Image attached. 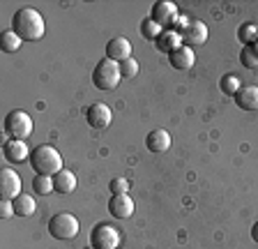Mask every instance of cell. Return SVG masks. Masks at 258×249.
<instances>
[{
    "mask_svg": "<svg viewBox=\"0 0 258 249\" xmlns=\"http://www.w3.org/2000/svg\"><path fill=\"white\" fill-rule=\"evenodd\" d=\"M12 30H14L23 42H37L44 35V19L37 10L32 7H21L12 17Z\"/></svg>",
    "mask_w": 258,
    "mask_h": 249,
    "instance_id": "obj_1",
    "label": "cell"
},
{
    "mask_svg": "<svg viewBox=\"0 0 258 249\" xmlns=\"http://www.w3.org/2000/svg\"><path fill=\"white\" fill-rule=\"evenodd\" d=\"M30 164L37 175H58L62 171V157L53 146H37L30 152Z\"/></svg>",
    "mask_w": 258,
    "mask_h": 249,
    "instance_id": "obj_2",
    "label": "cell"
},
{
    "mask_svg": "<svg viewBox=\"0 0 258 249\" xmlns=\"http://www.w3.org/2000/svg\"><path fill=\"white\" fill-rule=\"evenodd\" d=\"M120 79H122V74H120V63H115V60H99L95 67V72H92V83H95L99 90H113V88L120 83Z\"/></svg>",
    "mask_w": 258,
    "mask_h": 249,
    "instance_id": "obj_3",
    "label": "cell"
},
{
    "mask_svg": "<svg viewBox=\"0 0 258 249\" xmlns=\"http://www.w3.org/2000/svg\"><path fill=\"white\" fill-rule=\"evenodd\" d=\"M3 127H5V134L10 136V139H14V141H26L28 136L32 134V120L21 108L10 111V113L5 115V125H3Z\"/></svg>",
    "mask_w": 258,
    "mask_h": 249,
    "instance_id": "obj_4",
    "label": "cell"
},
{
    "mask_svg": "<svg viewBox=\"0 0 258 249\" xmlns=\"http://www.w3.org/2000/svg\"><path fill=\"white\" fill-rule=\"evenodd\" d=\"M48 233L55 240H72L79 233V219L72 212H58L48 219Z\"/></svg>",
    "mask_w": 258,
    "mask_h": 249,
    "instance_id": "obj_5",
    "label": "cell"
},
{
    "mask_svg": "<svg viewBox=\"0 0 258 249\" xmlns=\"http://www.w3.org/2000/svg\"><path fill=\"white\" fill-rule=\"evenodd\" d=\"M120 231L111 224H97L90 231V247L95 249H118Z\"/></svg>",
    "mask_w": 258,
    "mask_h": 249,
    "instance_id": "obj_6",
    "label": "cell"
},
{
    "mask_svg": "<svg viewBox=\"0 0 258 249\" xmlns=\"http://www.w3.org/2000/svg\"><path fill=\"white\" fill-rule=\"evenodd\" d=\"M177 19H180L177 7L173 5V3H168V0H159V3L152 5V21H157L164 30H168V28L175 26Z\"/></svg>",
    "mask_w": 258,
    "mask_h": 249,
    "instance_id": "obj_7",
    "label": "cell"
},
{
    "mask_svg": "<svg viewBox=\"0 0 258 249\" xmlns=\"http://www.w3.org/2000/svg\"><path fill=\"white\" fill-rule=\"evenodd\" d=\"M0 192L5 201H14L16 196H21V175L12 168H3L0 171Z\"/></svg>",
    "mask_w": 258,
    "mask_h": 249,
    "instance_id": "obj_8",
    "label": "cell"
},
{
    "mask_svg": "<svg viewBox=\"0 0 258 249\" xmlns=\"http://www.w3.org/2000/svg\"><path fill=\"white\" fill-rule=\"evenodd\" d=\"M86 118H88V125H90V127H95V130H104V127H108L113 113H111V108H108L106 104L95 102V104L88 106Z\"/></svg>",
    "mask_w": 258,
    "mask_h": 249,
    "instance_id": "obj_9",
    "label": "cell"
},
{
    "mask_svg": "<svg viewBox=\"0 0 258 249\" xmlns=\"http://www.w3.org/2000/svg\"><path fill=\"white\" fill-rule=\"evenodd\" d=\"M108 212L118 219H127L134 212V201L129 194H113L111 201H108Z\"/></svg>",
    "mask_w": 258,
    "mask_h": 249,
    "instance_id": "obj_10",
    "label": "cell"
},
{
    "mask_svg": "<svg viewBox=\"0 0 258 249\" xmlns=\"http://www.w3.org/2000/svg\"><path fill=\"white\" fill-rule=\"evenodd\" d=\"M106 58L115 60V63H124V60L132 58V44L124 37H113L106 44Z\"/></svg>",
    "mask_w": 258,
    "mask_h": 249,
    "instance_id": "obj_11",
    "label": "cell"
},
{
    "mask_svg": "<svg viewBox=\"0 0 258 249\" xmlns=\"http://www.w3.org/2000/svg\"><path fill=\"white\" fill-rule=\"evenodd\" d=\"M180 37H182L184 46H189V49H191V46H201V44H205V39H208V28H205L203 21H191Z\"/></svg>",
    "mask_w": 258,
    "mask_h": 249,
    "instance_id": "obj_12",
    "label": "cell"
},
{
    "mask_svg": "<svg viewBox=\"0 0 258 249\" xmlns=\"http://www.w3.org/2000/svg\"><path fill=\"white\" fill-rule=\"evenodd\" d=\"M3 155H5V159L12 164H21V162H26V159H30V152H28L26 141H14V139L5 141Z\"/></svg>",
    "mask_w": 258,
    "mask_h": 249,
    "instance_id": "obj_13",
    "label": "cell"
},
{
    "mask_svg": "<svg viewBox=\"0 0 258 249\" xmlns=\"http://www.w3.org/2000/svg\"><path fill=\"white\" fill-rule=\"evenodd\" d=\"M235 104L244 111H258V86H242L235 92Z\"/></svg>",
    "mask_w": 258,
    "mask_h": 249,
    "instance_id": "obj_14",
    "label": "cell"
},
{
    "mask_svg": "<svg viewBox=\"0 0 258 249\" xmlns=\"http://www.w3.org/2000/svg\"><path fill=\"white\" fill-rule=\"evenodd\" d=\"M168 60H171V65L175 67V70H191L194 63H196V55H194V51L189 49V46H177L173 53H168Z\"/></svg>",
    "mask_w": 258,
    "mask_h": 249,
    "instance_id": "obj_15",
    "label": "cell"
},
{
    "mask_svg": "<svg viewBox=\"0 0 258 249\" xmlns=\"http://www.w3.org/2000/svg\"><path fill=\"white\" fill-rule=\"evenodd\" d=\"M145 146H148V150L150 152H166L168 148H171V134L164 130H155L148 134V139H145Z\"/></svg>",
    "mask_w": 258,
    "mask_h": 249,
    "instance_id": "obj_16",
    "label": "cell"
},
{
    "mask_svg": "<svg viewBox=\"0 0 258 249\" xmlns=\"http://www.w3.org/2000/svg\"><path fill=\"white\" fill-rule=\"evenodd\" d=\"M53 187L58 194H72L76 190V175L67 168H62L58 175H53Z\"/></svg>",
    "mask_w": 258,
    "mask_h": 249,
    "instance_id": "obj_17",
    "label": "cell"
},
{
    "mask_svg": "<svg viewBox=\"0 0 258 249\" xmlns=\"http://www.w3.org/2000/svg\"><path fill=\"white\" fill-rule=\"evenodd\" d=\"M180 39H182V37H180L175 30H164V33L157 37L155 44H157V49L164 51V53H173L177 46H182V44H180Z\"/></svg>",
    "mask_w": 258,
    "mask_h": 249,
    "instance_id": "obj_18",
    "label": "cell"
},
{
    "mask_svg": "<svg viewBox=\"0 0 258 249\" xmlns=\"http://www.w3.org/2000/svg\"><path fill=\"white\" fill-rule=\"evenodd\" d=\"M12 203H14V215H19V217L35 215V199H32V196L21 194V196H16Z\"/></svg>",
    "mask_w": 258,
    "mask_h": 249,
    "instance_id": "obj_19",
    "label": "cell"
},
{
    "mask_svg": "<svg viewBox=\"0 0 258 249\" xmlns=\"http://www.w3.org/2000/svg\"><path fill=\"white\" fill-rule=\"evenodd\" d=\"M55 187H53V178L51 175H35V180H32V192L39 196H46L51 194Z\"/></svg>",
    "mask_w": 258,
    "mask_h": 249,
    "instance_id": "obj_20",
    "label": "cell"
},
{
    "mask_svg": "<svg viewBox=\"0 0 258 249\" xmlns=\"http://www.w3.org/2000/svg\"><path fill=\"white\" fill-rule=\"evenodd\" d=\"M161 33H164V28H161L157 21H152V17L143 19V23H141V35H143L145 39H155L157 42V37H159Z\"/></svg>",
    "mask_w": 258,
    "mask_h": 249,
    "instance_id": "obj_21",
    "label": "cell"
},
{
    "mask_svg": "<svg viewBox=\"0 0 258 249\" xmlns=\"http://www.w3.org/2000/svg\"><path fill=\"white\" fill-rule=\"evenodd\" d=\"M240 63L247 70H258V46H244L240 53Z\"/></svg>",
    "mask_w": 258,
    "mask_h": 249,
    "instance_id": "obj_22",
    "label": "cell"
},
{
    "mask_svg": "<svg viewBox=\"0 0 258 249\" xmlns=\"http://www.w3.org/2000/svg\"><path fill=\"white\" fill-rule=\"evenodd\" d=\"M21 42L23 39L19 37L14 30H5V33H3V51H7V53H14V51L21 49Z\"/></svg>",
    "mask_w": 258,
    "mask_h": 249,
    "instance_id": "obj_23",
    "label": "cell"
},
{
    "mask_svg": "<svg viewBox=\"0 0 258 249\" xmlns=\"http://www.w3.org/2000/svg\"><path fill=\"white\" fill-rule=\"evenodd\" d=\"M219 88H221L224 95H233V97H235V92L242 88V83H240V79H237L235 74H226L224 79L219 81Z\"/></svg>",
    "mask_w": 258,
    "mask_h": 249,
    "instance_id": "obj_24",
    "label": "cell"
},
{
    "mask_svg": "<svg viewBox=\"0 0 258 249\" xmlns=\"http://www.w3.org/2000/svg\"><path fill=\"white\" fill-rule=\"evenodd\" d=\"M237 35H240V39L247 44V46H253V44L258 42V26H253V23H244Z\"/></svg>",
    "mask_w": 258,
    "mask_h": 249,
    "instance_id": "obj_25",
    "label": "cell"
},
{
    "mask_svg": "<svg viewBox=\"0 0 258 249\" xmlns=\"http://www.w3.org/2000/svg\"><path fill=\"white\" fill-rule=\"evenodd\" d=\"M120 74H122V79H134V76L139 74V63H136L134 58L120 63Z\"/></svg>",
    "mask_w": 258,
    "mask_h": 249,
    "instance_id": "obj_26",
    "label": "cell"
},
{
    "mask_svg": "<svg viewBox=\"0 0 258 249\" xmlns=\"http://www.w3.org/2000/svg\"><path fill=\"white\" fill-rule=\"evenodd\" d=\"M108 190H111L113 194H127L129 180H127V178H113L111 184H108Z\"/></svg>",
    "mask_w": 258,
    "mask_h": 249,
    "instance_id": "obj_27",
    "label": "cell"
},
{
    "mask_svg": "<svg viewBox=\"0 0 258 249\" xmlns=\"http://www.w3.org/2000/svg\"><path fill=\"white\" fill-rule=\"evenodd\" d=\"M0 215H3V219L14 215V203H12V201H3V203H0Z\"/></svg>",
    "mask_w": 258,
    "mask_h": 249,
    "instance_id": "obj_28",
    "label": "cell"
},
{
    "mask_svg": "<svg viewBox=\"0 0 258 249\" xmlns=\"http://www.w3.org/2000/svg\"><path fill=\"white\" fill-rule=\"evenodd\" d=\"M189 23H191V21H187V19H184V17H180V19H177V21H175V33H177V35H182L184 30H187V26H189Z\"/></svg>",
    "mask_w": 258,
    "mask_h": 249,
    "instance_id": "obj_29",
    "label": "cell"
},
{
    "mask_svg": "<svg viewBox=\"0 0 258 249\" xmlns=\"http://www.w3.org/2000/svg\"><path fill=\"white\" fill-rule=\"evenodd\" d=\"M251 238H253V240H256V242H258V222H256V224H253V226H251Z\"/></svg>",
    "mask_w": 258,
    "mask_h": 249,
    "instance_id": "obj_30",
    "label": "cell"
},
{
    "mask_svg": "<svg viewBox=\"0 0 258 249\" xmlns=\"http://www.w3.org/2000/svg\"><path fill=\"white\" fill-rule=\"evenodd\" d=\"M86 249H95V247H86Z\"/></svg>",
    "mask_w": 258,
    "mask_h": 249,
    "instance_id": "obj_31",
    "label": "cell"
}]
</instances>
